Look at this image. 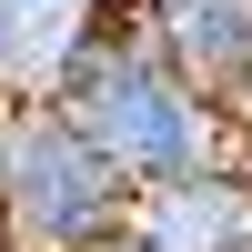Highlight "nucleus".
Instances as JSON below:
<instances>
[{"label": "nucleus", "mask_w": 252, "mask_h": 252, "mask_svg": "<svg viewBox=\"0 0 252 252\" xmlns=\"http://www.w3.org/2000/svg\"><path fill=\"white\" fill-rule=\"evenodd\" d=\"M51 101L131 172V192H141V182H172V172L232 161V111H222V91H202V81L141 31V10L121 20V31H101Z\"/></svg>", "instance_id": "nucleus-1"}, {"label": "nucleus", "mask_w": 252, "mask_h": 252, "mask_svg": "<svg viewBox=\"0 0 252 252\" xmlns=\"http://www.w3.org/2000/svg\"><path fill=\"white\" fill-rule=\"evenodd\" d=\"M222 111H232V161L252 172V71L232 81V91H222Z\"/></svg>", "instance_id": "nucleus-6"}, {"label": "nucleus", "mask_w": 252, "mask_h": 252, "mask_svg": "<svg viewBox=\"0 0 252 252\" xmlns=\"http://www.w3.org/2000/svg\"><path fill=\"white\" fill-rule=\"evenodd\" d=\"M131 232L152 252H252V172L212 161V172H172L131 192Z\"/></svg>", "instance_id": "nucleus-4"}, {"label": "nucleus", "mask_w": 252, "mask_h": 252, "mask_svg": "<svg viewBox=\"0 0 252 252\" xmlns=\"http://www.w3.org/2000/svg\"><path fill=\"white\" fill-rule=\"evenodd\" d=\"M0 242H10V232H0Z\"/></svg>", "instance_id": "nucleus-8"}, {"label": "nucleus", "mask_w": 252, "mask_h": 252, "mask_svg": "<svg viewBox=\"0 0 252 252\" xmlns=\"http://www.w3.org/2000/svg\"><path fill=\"white\" fill-rule=\"evenodd\" d=\"M141 0H0V101H51L101 31H121Z\"/></svg>", "instance_id": "nucleus-3"}, {"label": "nucleus", "mask_w": 252, "mask_h": 252, "mask_svg": "<svg viewBox=\"0 0 252 252\" xmlns=\"http://www.w3.org/2000/svg\"><path fill=\"white\" fill-rule=\"evenodd\" d=\"M81 252H152V242H141L131 222H111V232H101V242H81Z\"/></svg>", "instance_id": "nucleus-7"}, {"label": "nucleus", "mask_w": 252, "mask_h": 252, "mask_svg": "<svg viewBox=\"0 0 252 252\" xmlns=\"http://www.w3.org/2000/svg\"><path fill=\"white\" fill-rule=\"evenodd\" d=\"M0 252H10V242H0Z\"/></svg>", "instance_id": "nucleus-9"}, {"label": "nucleus", "mask_w": 252, "mask_h": 252, "mask_svg": "<svg viewBox=\"0 0 252 252\" xmlns=\"http://www.w3.org/2000/svg\"><path fill=\"white\" fill-rule=\"evenodd\" d=\"M141 31H152L202 91H232L252 71V0H141Z\"/></svg>", "instance_id": "nucleus-5"}, {"label": "nucleus", "mask_w": 252, "mask_h": 252, "mask_svg": "<svg viewBox=\"0 0 252 252\" xmlns=\"http://www.w3.org/2000/svg\"><path fill=\"white\" fill-rule=\"evenodd\" d=\"M131 222V172L61 101H0V232L10 252H81Z\"/></svg>", "instance_id": "nucleus-2"}]
</instances>
